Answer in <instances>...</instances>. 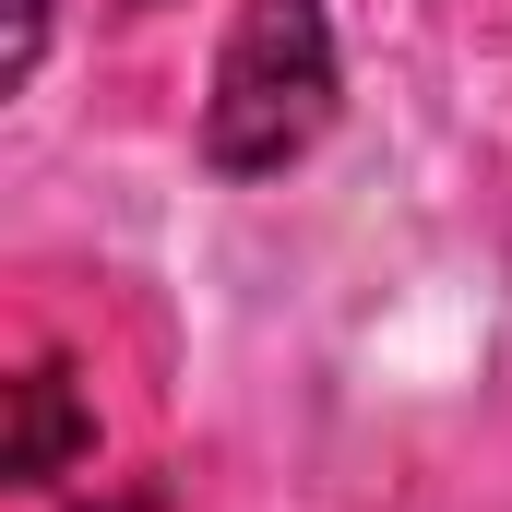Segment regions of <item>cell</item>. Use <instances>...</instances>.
Here are the masks:
<instances>
[{"label": "cell", "instance_id": "obj_3", "mask_svg": "<svg viewBox=\"0 0 512 512\" xmlns=\"http://www.w3.org/2000/svg\"><path fill=\"white\" fill-rule=\"evenodd\" d=\"M36 48H48V0H12V72H36Z\"/></svg>", "mask_w": 512, "mask_h": 512}, {"label": "cell", "instance_id": "obj_2", "mask_svg": "<svg viewBox=\"0 0 512 512\" xmlns=\"http://www.w3.org/2000/svg\"><path fill=\"white\" fill-rule=\"evenodd\" d=\"M84 453H96L84 393H72V370H60V358H36V370L12 382V477H24V489H48V477H72Z\"/></svg>", "mask_w": 512, "mask_h": 512}, {"label": "cell", "instance_id": "obj_1", "mask_svg": "<svg viewBox=\"0 0 512 512\" xmlns=\"http://www.w3.org/2000/svg\"><path fill=\"white\" fill-rule=\"evenodd\" d=\"M322 131H334V24H322V0H251L227 60H215V96H203V155L227 179H274Z\"/></svg>", "mask_w": 512, "mask_h": 512}]
</instances>
